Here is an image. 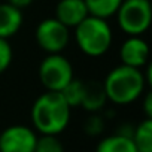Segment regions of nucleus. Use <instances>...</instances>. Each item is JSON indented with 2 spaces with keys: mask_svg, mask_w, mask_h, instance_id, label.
Instances as JSON below:
<instances>
[{
  "mask_svg": "<svg viewBox=\"0 0 152 152\" xmlns=\"http://www.w3.org/2000/svg\"><path fill=\"white\" fill-rule=\"evenodd\" d=\"M70 106L66 103L60 93L45 91L31 106V122L34 131L40 134L58 136L70 122Z\"/></svg>",
  "mask_w": 152,
  "mask_h": 152,
  "instance_id": "f257e3e1",
  "label": "nucleus"
},
{
  "mask_svg": "<svg viewBox=\"0 0 152 152\" xmlns=\"http://www.w3.org/2000/svg\"><path fill=\"white\" fill-rule=\"evenodd\" d=\"M145 87L146 82L142 69H134L124 64L113 67L103 81L107 102L116 106L134 103L145 93Z\"/></svg>",
  "mask_w": 152,
  "mask_h": 152,
  "instance_id": "f03ea898",
  "label": "nucleus"
},
{
  "mask_svg": "<svg viewBox=\"0 0 152 152\" xmlns=\"http://www.w3.org/2000/svg\"><path fill=\"white\" fill-rule=\"evenodd\" d=\"M75 42L82 54L91 58H97L104 55L113 40L112 27L107 20L88 15L82 23H79L75 28Z\"/></svg>",
  "mask_w": 152,
  "mask_h": 152,
  "instance_id": "7ed1b4c3",
  "label": "nucleus"
},
{
  "mask_svg": "<svg viewBox=\"0 0 152 152\" xmlns=\"http://www.w3.org/2000/svg\"><path fill=\"white\" fill-rule=\"evenodd\" d=\"M119 28L128 36H142L152 23L149 0H122L116 11Z\"/></svg>",
  "mask_w": 152,
  "mask_h": 152,
  "instance_id": "20e7f679",
  "label": "nucleus"
},
{
  "mask_svg": "<svg viewBox=\"0 0 152 152\" xmlns=\"http://www.w3.org/2000/svg\"><path fill=\"white\" fill-rule=\"evenodd\" d=\"M39 81L46 91L60 93L73 78V66L63 54H48L39 64Z\"/></svg>",
  "mask_w": 152,
  "mask_h": 152,
  "instance_id": "39448f33",
  "label": "nucleus"
},
{
  "mask_svg": "<svg viewBox=\"0 0 152 152\" xmlns=\"http://www.w3.org/2000/svg\"><path fill=\"white\" fill-rule=\"evenodd\" d=\"M37 46L46 54H61L70 40V30L63 26L58 20L46 18L42 20L34 31Z\"/></svg>",
  "mask_w": 152,
  "mask_h": 152,
  "instance_id": "423d86ee",
  "label": "nucleus"
},
{
  "mask_svg": "<svg viewBox=\"0 0 152 152\" xmlns=\"http://www.w3.org/2000/svg\"><path fill=\"white\" fill-rule=\"evenodd\" d=\"M37 134L27 125H9L0 133V152H34Z\"/></svg>",
  "mask_w": 152,
  "mask_h": 152,
  "instance_id": "0eeeda50",
  "label": "nucleus"
},
{
  "mask_svg": "<svg viewBox=\"0 0 152 152\" xmlns=\"http://www.w3.org/2000/svg\"><path fill=\"white\" fill-rule=\"evenodd\" d=\"M121 64L143 69L149 63V45L140 36H128L119 48Z\"/></svg>",
  "mask_w": 152,
  "mask_h": 152,
  "instance_id": "6e6552de",
  "label": "nucleus"
},
{
  "mask_svg": "<svg viewBox=\"0 0 152 152\" xmlns=\"http://www.w3.org/2000/svg\"><path fill=\"white\" fill-rule=\"evenodd\" d=\"M88 15L90 14L84 0H58L54 12V18L58 20L69 30L75 28Z\"/></svg>",
  "mask_w": 152,
  "mask_h": 152,
  "instance_id": "1a4fd4ad",
  "label": "nucleus"
},
{
  "mask_svg": "<svg viewBox=\"0 0 152 152\" xmlns=\"http://www.w3.org/2000/svg\"><path fill=\"white\" fill-rule=\"evenodd\" d=\"M24 17L23 11L9 5L0 3V39L9 40L14 37L23 27Z\"/></svg>",
  "mask_w": 152,
  "mask_h": 152,
  "instance_id": "9d476101",
  "label": "nucleus"
},
{
  "mask_svg": "<svg viewBox=\"0 0 152 152\" xmlns=\"http://www.w3.org/2000/svg\"><path fill=\"white\" fill-rule=\"evenodd\" d=\"M107 103V97L103 88V82L100 81H88L84 82V96L81 102V107H84L90 113H100Z\"/></svg>",
  "mask_w": 152,
  "mask_h": 152,
  "instance_id": "9b49d317",
  "label": "nucleus"
},
{
  "mask_svg": "<svg viewBox=\"0 0 152 152\" xmlns=\"http://www.w3.org/2000/svg\"><path fill=\"white\" fill-rule=\"evenodd\" d=\"M96 152H137L131 137L122 134H110L103 137L96 148Z\"/></svg>",
  "mask_w": 152,
  "mask_h": 152,
  "instance_id": "f8f14e48",
  "label": "nucleus"
},
{
  "mask_svg": "<svg viewBox=\"0 0 152 152\" xmlns=\"http://www.w3.org/2000/svg\"><path fill=\"white\" fill-rule=\"evenodd\" d=\"M131 140L137 152H152V119L145 118L133 130Z\"/></svg>",
  "mask_w": 152,
  "mask_h": 152,
  "instance_id": "ddd939ff",
  "label": "nucleus"
},
{
  "mask_svg": "<svg viewBox=\"0 0 152 152\" xmlns=\"http://www.w3.org/2000/svg\"><path fill=\"white\" fill-rule=\"evenodd\" d=\"M84 2L90 15L107 20L116 14L122 0H84Z\"/></svg>",
  "mask_w": 152,
  "mask_h": 152,
  "instance_id": "4468645a",
  "label": "nucleus"
},
{
  "mask_svg": "<svg viewBox=\"0 0 152 152\" xmlns=\"http://www.w3.org/2000/svg\"><path fill=\"white\" fill-rule=\"evenodd\" d=\"M60 94L63 96V99L66 100V103L70 106V109L81 107V102H82V96H84V81L73 78L60 91Z\"/></svg>",
  "mask_w": 152,
  "mask_h": 152,
  "instance_id": "2eb2a0df",
  "label": "nucleus"
},
{
  "mask_svg": "<svg viewBox=\"0 0 152 152\" xmlns=\"http://www.w3.org/2000/svg\"><path fill=\"white\" fill-rule=\"evenodd\" d=\"M34 152H64V146L58 139V136L40 134L37 136Z\"/></svg>",
  "mask_w": 152,
  "mask_h": 152,
  "instance_id": "dca6fc26",
  "label": "nucleus"
},
{
  "mask_svg": "<svg viewBox=\"0 0 152 152\" xmlns=\"http://www.w3.org/2000/svg\"><path fill=\"white\" fill-rule=\"evenodd\" d=\"M104 124H106V118L100 113H90V116L87 118L85 124H84V131L87 136L90 137H96L100 136L104 130Z\"/></svg>",
  "mask_w": 152,
  "mask_h": 152,
  "instance_id": "f3484780",
  "label": "nucleus"
},
{
  "mask_svg": "<svg viewBox=\"0 0 152 152\" xmlns=\"http://www.w3.org/2000/svg\"><path fill=\"white\" fill-rule=\"evenodd\" d=\"M14 60V51L6 39H0V75L5 73Z\"/></svg>",
  "mask_w": 152,
  "mask_h": 152,
  "instance_id": "a211bd4d",
  "label": "nucleus"
},
{
  "mask_svg": "<svg viewBox=\"0 0 152 152\" xmlns=\"http://www.w3.org/2000/svg\"><path fill=\"white\" fill-rule=\"evenodd\" d=\"M143 112L146 115V118L152 119V93L148 91L145 94V102H143Z\"/></svg>",
  "mask_w": 152,
  "mask_h": 152,
  "instance_id": "6ab92c4d",
  "label": "nucleus"
},
{
  "mask_svg": "<svg viewBox=\"0 0 152 152\" xmlns=\"http://www.w3.org/2000/svg\"><path fill=\"white\" fill-rule=\"evenodd\" d=\"M33 2H34V0H6V3H9V5H12V6L21 9V11L28 8Z\"/></svg>",
  "mask_w": 152,
  "mask_h": 152,
  "instance_id": "aec40b11",
  "label": "nucleus"
},
{
  "mask_svg": "<svg viewBox=\"0 0 152 152\" xmlns=\"http://www.w3.org/2000/svg\"><path fill=\"white\" fill-rule=\"evenodd\" d=\"M142 73H143L146 87H151V84H152V66L148 63V64L145 66V72H142Z\"/></svg>",
  "mask_w": 152,
  "mask_h": 152,
  "instance_id": "412c9836",
  "label": "nucleus"
}]
</instances>
